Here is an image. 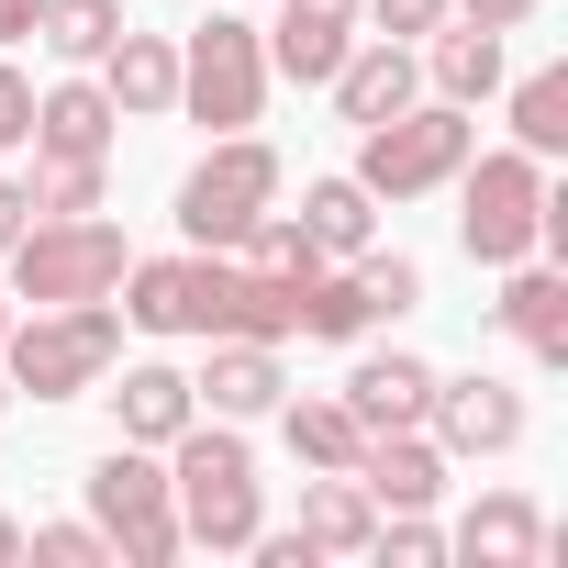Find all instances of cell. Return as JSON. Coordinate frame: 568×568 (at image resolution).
<instances>
[{
  "label": "cell",
  "mask_w": 568,
  "mask_h": 568,
  "mask_svg": "<svg viewBox=\"0 0 568 568\" xmlns=\"http://www.w3.org/2000/svg\"><path fill=\"white\" fill-rule=\"evenodd\" d=\"M357 490H368L379 513H435V501H446V446H435L424 424H390V435L357 446Z\"/></svg>",
  "instance_id": "8fae6325"
},
{
  "label": "cell",
  "mask_w": 568,
  "mask_h": 568,
  "mask_svg": "<svg viewBox=\"0 0 568 568\" xmlns=\"http://www.w3.org/2000/svg\"><path fill=\"white\" fill-rule=\"evenodd\" d=\"M90 524L112 535V568H168L190 535H179V490H168V446H101L90 468Z\"/></svg>",
  "instance_id": "8992f818"
},
{
  "label": "cell",
  "mask_w": 568,
  "mask_h": 568,
  "mask_svg": "<svg viewBox=\"0 0 568 568\" xmlns=\"http://www.w3.org/2000/svg\"><path fill=\"white\" fill-rule=\"evenodd\" d=\"M346 267H357V278H368V302H379V324H402V313H413V302H424V267H413V256H402V245H357V256H346Z\"/></svg>",
  "instance_id": "83f0119b"
},
{
  "label": "cell",
  "mask_w": 568,
  "mask_h": 568,
  "mask_svg": "<svg viewBox=\"0 0 568 568\" xmlns=\"http://www.w3.org/2000/svg\"><path fill=\"white\" fill-rule=\"evenodd\" d=\"M101 402H112V435L123 446H179L190 424H201V390H190V368H168V357H112V379H101Z\"/></svg>",
  "instance_id": "30bf717a"
},
{
  "label": "cell",
  "mask_w": 568,
  "mask_h": 568,
  "mask_svg": "<svg viewBox=\"0 0 568 568\" xmlns=\"http://www.w3.org/2000/svg\"><path fill=\"white\" fill-rule=\"evenodd\" d=\"M267 201H278V145H267L256 123H245V134H212V156L179 179V234H190L201 256H234Z\"/></svg>",
  "instance_id": "ba28073f"
},
{
  "label": "cell",
  "mask_w": 568,
  "mask_h": 568,
  "mask_svg": "<svg viewBox=\"0 0 568 568\" xmlns=\"http://www.w3.org/2000/svg\"><path fill=\"white\" fill-rule=\"evenodd\" d=\"M446 12H457V0H357V23H379L390 45H424Z\"/></svg>",
  "instance_id": "4dcf8cb0"
},
{
  "label": "cell",
  "mask_w": 568,
  "mask_h": 568,
  "mask_svg": "<svg viewBox=\"0 0 568 568\" xmlns=\"http://www.w3.org/2000/svg\"><path fill=\"white\" fill-rule=\"evenodd\" d=\"M168 490H179V535L201 557H245V535L267 524V479H256V446L245 424L201 413L179 446H168Z\"/></svg>",
  "instance_id": "6da1fadb"
},
{
  "label": "cell",
  "mask_w": 568,
  "mask_h": 568,
  "mask_svg": "<svg viewBox=\"0 0 568 568\" xmlns=\"http://www.w3.org/2000/svg\"><path fill=\"white\" fill-rule=\"evenodd\" d=\"M457 190V245L468 267H513V256H546V156L524 145H468V168L446 179Z\"/></svg>",
  "instance_id": "3957f363"
},
{
  "label": "cell",
  "mask_w": 568,
  "mask_h": 568,
  "mask_svg": "<svg viewBox=\"0 0 568 568\" xmlns=\"http://www.w3.org/2000/svg\"><path fill=\"white\" fill-rule=\"evenodd\" d=\"M278 446H291L302 468H357L368 424L346 413V390H313V402H278Z\"/></svg>",
  "instance_id": "7402d4cb"
},
{
  "label": "cell",
  "mask_w": 568,
  "mask_h": 568,
  "mask_svg": "<svg viewBox=\"0 0 568 568\" xmlns=\"http://www.w3.org/2000/svg\"><path fill=\"white\" fill-rule=\"evenodd\" d=\"M368 557H390V568H446V524H435V513H379V524H368Z\"/></svg>",
  "instance_id": "f1b7e54d"
},
{
  "label": "cell",
  "mask_w": 568,
  "mask_h": 568,
  "mask_svg": "<svg viewBox=\"0 0 568 568\" xmlns=\"http://www.w3.org/2000/svg\"><path fill=\"white\" fill-rule=\"evenodd\" d=\"M34 12H45V0H0V57H12V45L34 34Z\"/></svg>",
  "instance_id": "e575fe53"
},
{
  "label": "cell",
  "mask_w": 568,
  "mask_h": 568,
  "mask_svg": "<svg viewBox=\"0 0 568 568\" xmlns=\"http://www.w3.org/2000/svg\"><path fill=\"white\" fill-rule=\"evenodd\" d=\"M291 223H302V245H313V256H357V245H379V201H368L357 179H313Z\"/></svg>",
  "instance_id": "603a6c76"
},
{
  "label": "cell",
  "mask_w": 568,
  "mask_h": 568,
  "mask_svg": "<svg viewBox=\"0 0 568 568\" xmlns=\"http://www.w3.org/2000/svg\"><path fill=\"white\" fill-rule=\"evenodd\" d=\"M23 557H45V568H112V535L101 524H34Z\"/></svg>",
  "instance_id": "f546056e"
},
{
  "label": "cell",
  "mask_w": 568,
  "mask_h": 568,
  "mask_svg": "<svg viewBox=\"0 0 568 568\" xmlns=\"http://www.w3.org/2000/svg\"><path fill=\"white\" fill-rule=\"evenodd\" d=\"M368 524H379V501L357 490V468H302V546L313 557H368Z\"/></svg>",
  "instance_id": "ac0fdd59"
},
{
  "label": "cell",
  "mask_w": 568,
  "mask_h": 568,
  "mask_svg": "<svg viewBox=\"0 0 568 568\" xmlns=\"http://www.w3.org/2000/svg\"><path fill=\"white\" fill-rule=\"evenodd\" d=\"M468 145H479V112H457V101L424 90V101H402L390 123L357 134V168H346V179H357L368 201H424V190H446V179L468 168Z\"/></svg>",
  "instance_id": "5b68a950"
},
{
  "label": "cell",
  "mask_w": 568,
  "mask_h": 568,
  "mask_svg": "<svg viewBox=\"0 0 568 568\" xmlns=\"http://www.w3.org/2000/svg\"><path fill=\"white\" fill-rule=\"evenodd\" d=\"M0 145H34V79L0 57Z\"/></svg>",
  "instance_id": "1f68e13d"
},
{
  "label": "cell",
  "mask_w": 568,
  "mask_h": 568,
  "mask_svg": "<svg viewBox=\"0 0 568 568\" xmlns=\"http://www.w3.org/2000/svg\"><path fill=\"white\" fill-rule=\"evenodd\" d=\"M278 12H324V23H357V0H278Z\"/></svg>",
  "instance_id": "d590c367"
},
{
  "label": "cell",
  "mask_w": 568,
  "mask_h": 568,
  "mask_svg": "<svg viewBox=\"0 0 568 568\" xmlns=\"http://www.w3.org/2000/svg\"><path fill=\"white\" fill-rule=\"evenodd\" d=\"M424 402H435V357H413V346H379V357H357V368H346V413H357L368 435L424 424Z\"/></svg>",
  "instance_id": "e0dca14e"
},
{
  "label": "cell",
  "mask_w": 568,
  "mask_h": 568,
  "mask_svg": "<svg viewBox=\"0 0 568 568\" xmlns=\"http://www.w3.org/2000/svg\"><path fill=\"white\" fill-rule=\"evenodd\" d=\"M23 223H34V201H23V179H0V256L23 245Z\"/></svg>",
  "instance_id": "836d02e7"
},
{
  "label": "cell",
  "mask_w": 568,
  "mask_h": 568,
  "mask_svg": "<svg viewBox=\"0 0 568 568\" xmlns=\"http://www.w3.org/2000/svg\"><path fill=\"white\" fill-rule=\"evenodd\" d=\"M513 145L524 156H568V68L513 79Z\"/></svg>",
  "instance_id": "484cf974"
},
{
  "label": "cell",
  "mask_w": 568,
  "mask_h": 568,
  "mask_svg": "<svg viewBox=\"0 0 568 568\" xmlns=\"http://www.w3.org/2000/svg\"><path fill=\"white\" fill-rule=\"evenodd\" d=\"M12 557H23V524H12V513H0V568H12Z\"/></svg>",
  "instance_id": "8d00e7d4"
},
{
  "label": "cell",
  "mask_w": 568,
  "mask_h": 568,
  "mask_svg": "<svg viewBox=\"0 0 568 568\" xmlns=\"http://www.w3.org/2000/svg\"><path fill=\"white\" fill-rule=\"evenodd\" d=\"M324 90H335V112L368 134V123H390L402 101H424V57H413V45H390V34H357V45H346V68H335Z\"/></svg>",
  "instance_id": "4fadbf2b"
},
{
  "label": "cell",
  "mask_w": 568,
  "mask_h": 568,
  "mask_svg": "<svg viewBox=\"0 0 568 568\" xmlns=\"http://www.w3.org/2000/svg\"><path fill=\"white\" fill-rule=\"evenodd\" d=\"M190 390H201V413L256 424V413H278V402H291V368H278V346H234V335H212V368H201Z\"/></svg>",
  "instance_id": "9a60e30c"
},
{
  "label": "cell",
  "mask_w": 568,
  "mask_h": 568,
  "mask_svg": "<svg viewBox=\"0 0 568 568\" xmlns=\"http://www.w3.org/2000/svg\"><path fill=\"white\" fill-rule=\"evenodd\" d=\"M0 413H12V379H0Z\"/></svg>",
  "instance_id": "f35d334b"
},
{
  "label": "cell",
  "mask_w": 568,
  "mask_h": 568,
  "mask_svg": "<svg viewBox=\"0 0 568 568\" xmlns=\"http://www.w3.org/2000/svg\"><path fill=\"white\" fill-rule=\"evenodd\" d=\"M179 112L212 123V134H245L267 112V34L234 12V0H223L201 34H179Z\"/></svg>",
  "instance_id": "52a82bcc"
},
{
  "label": "cell",
  "mask_w": 568,
  "mask_h": 568,
  "mask_svg": "<svg viewBox=\"0 0 568 568\" xmlns=\"http://www.w3.org/2000/svg\"><path fill=\"white\" fill-rule=\"evenodd\" d=\"M424 90H435V101H457V112H479V101L501 90V34H479V23H457V12H446V23L424 34Z\"/></svg>",
  "instance_id": "ffe728a7"
},
{
  "label": "cell",
  "mask_w": 568,
  "mask_h": 568,
  "mask_svg": "<svg viewBox=\"0 0 568 568\" xmlns=\"http://www.w3.org/2000/svg\"><path fill=\"white\" fill-rule=\"evenodd\" d=\"M123 357V313L112 302H45V313H12L0 335V379L34 390V402H90Z\"/></svg>",
  "instance_id": "7a4b0ae2"
},
{
  "label": "cell",
  "mask_w": 568,
  "mask_h": 568,
  "mask_svg": "<svg viewBox=\"0 0 568 568\" xmlns=\"http://www.w3.org/2000/svg\"><path fill=\"white\" fill-rule=\"evenodd\" d=\"M546 12V0H457V23H479V34H524Z\"/></svg>",
  "instance_id": "d6a6232c"
},
{
  "label": "cell",
  "mask_w": 568,
  "mask_h": 568,
  "mask_svg": "<svg viewBox=\"0 0 568 568\" xmlns=\"http://www.w3.org/2000/svg\"><path fill=\"white\" fill-rule=\"evenodd\" d=\"M0 267H12V291L45 313V302H112L123 267H134V245H123L112 212H34L23 245L0 256Z\"/></svg>",
  "instance_id": "277c9868"
},
{
  "label": "cell",
  "mask_w": 568,
  "mask_h": 568,
  "mask_svg": "<svg viewBox=\"0 0 568 568\" xmlns=\"http://www.w3.org/2000/svg\"><path fill=\"white\" fill-rule=\"evenodd\" d=\"M446 557H479V568H535V557H546V513H535L524 490H479V501H468V524L446 535Z\"/></svg>",
  "instance_id": "d6986e66"
},
{
  "label": "cell",
  "mask_w": 568,
  "mask_h": 568,
  "mask_svg": "<svg viewBox=\"0 0 568 568\" xmlns=\"http://www.w3.org/2000/svg\"><path fill=\"white\" fill-rule=\"evenodd\" d=\"M424 435H435L446 457H513V446L535 435V413H524V390H513V379H490V368H468V379H446V368H435Z\"/></svg>",
  "instance_id": "9c48e42d"
},
{
  "label": "cell",
  "mask_w": 568,
  "mask_h": 568,
  "mask_svg": "<svg viewBox=\"0 0 568 568\" xmlns=\"http://www.w3.org/2000/svg\"><path fill=\"white\" fill-rule=\"evenodd\" d=\"M490 324H501L535 368H568V278H557V267H535V256H513V267H501Z\"/></svg>",
  "instance_id": "5bb4252c"
},
{
  "label": "cell",
  "mask_w": 568,
  "mask_h": 568,
  "mask_svg": "<svg viewBox=\"0 0 568 568\" xmlns=\"http://www.w3.org/2000/svg\"><path fill=\"white\" fill-rule=\"evenodd\" d=\"M90 79L112 90L123 123H168V112H179V34H134V23H123V34L101 45Z\"/></svg>",
  "instance_id": "7c38bea8"
},
{
  "label": "cell",
  "mask_w": 568,
  "mask_h": 568,
  "mask_svg": "<svg viewBox=\"0 0 568 568\" xmlns=\"http://www.w3.org/2000/svg\"><path fill=\"white\" fill-rule=\"evenodd\" d=\"M112 34H123V0H45V12H34V45L57 68H101Z\"/></svg>",
  "instance_id": "d4e9b609"
},
{
  "label": "cell",
  "mask_w": 568,
  "mask_h": 568,
  "mask_svg": "<svg viewBox=\"0 0 568 568\" xmlns=\"http://www.w3.org/2000/svg\"><path fill=\"white\" fill-rule=\"evenodd\" d=\"M346 45H357V23H324V12H278V23H267V79H302V90H324V79L346 68Z\"/></svg>",
  "instance_id": "cb8c5ba5"
},
{
  "label": "cell",
  "mask_w": 568,
  "mask_h": 568,
  "mask_svg": "<svg viewBox=\"0 0 568 568\" xmlns=\"http://www.w3.org/2000/svg\"><path fill=\"white\" fill-rule=\"evenodd\" d=\"M101 190H112V156H45L34 145V179H23L34 212H101Z\"/></svg>",
  "instance_id": "4316f807"
},
{
  "label": "cell",
  "mask_w": 568,
  "mask_h": 568,
  "mask_svg": "<svg viewBox=\"0 0 568 568\" xmlns=\"http://www.w3.org/2000/svg\"><path fill=\"white\" fill-rule=\"evenodd\" d=\"M0 335H12V302H0Z\"/></svg>",
  "instance_id": "74e56055"
},
{
  "label": "cell",
  "mask_w": 568,
  "mask_h": 568,
  "mask_svg": "<svg viewBox=\"0 0 568 568\" xmlns=\"http://www.w3.org/2000/svg\"><path fill=\"white\" fill-rule=\"evenodd\" d=\"M112 134H123V112H112V90L90 68H68L57 90H34V145L45 156H112Z\"/></svg>",
  "instance_id": "2e32d148"
},
{
  "label": "cell",
  "mask_w": 568,
  "mask_h": 568,
  "mask_svg": "<svg viewBox=\"0 0 568 568\" xmlns=\"http://www.w3.org/2000/svg\"><path fill=\"white\" fill-rule=\"evenodd\" d=\"M190 278H201V256H134L123 291H112V313L134 335H190Z\"/></svg>",
  "instance_id": "44dd1931"
}]
</instances>
